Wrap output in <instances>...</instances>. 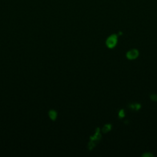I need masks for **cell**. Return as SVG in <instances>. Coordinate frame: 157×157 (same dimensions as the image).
I'll list each match as a JSON object with an SVG mask.
<instances>
[{"label": "cell", "instance_id": "3957f363", "mask_svg": "<svg viewBox=\"0 0 157 157\" xmlns=\"http://www.w3.org/2000/svg\"><path fill=\"white\" fill-rule=\"evenodd\" d=\"M57 116H58V114H57V112L55 110H50L49 111V117L52 121H55L57 118Z\"/></svg>", "mask_w": 157, "mask_h": 157}, {"label": "cell", "instance_id": "6da1fadb", "mask_svg": "<svg viewBox=\"0 0 157 157\" xmlns=\"http://www.w3.org/2000/svg\"><path fill=\"white\" fill-rule=\"evenodd\" d=\"M118 42V36L115 34H112L110 36L108 37L106 41V45L108 48H114L116 46Z\"/></svg>", "mask_w": 157, "mask_h": 157}, {"label": "cell", "instance_id": "7a4b0ae2", "mask_svg": "<svg viewBox=\"0 0 157 157\" xmlns=\"http://www.w3.org/2000/svg\"><path fill=\"white\" fill-rule=\"evenodd\" d=\"M139 52L137 49H131V50L128 51L126 54V58L129 60H135L136 59L139 57Z\"/></svg>", "mask_w": 157, "mask_h": 157}, {"label": "cell", "instance_id": "52a82bcc", "mask_svg": "<svg viewBox=\"0 0 157 157\" xmlns=\"http://www.w3.org/2000/svg\"><path fill=\"white\" fill-rule=\"evenodd\" d=\"M151 100H152L153 101H157V95L155 94H152L150 96Z\"/></svg>", "mask_w": 157, "mask_h": 157}, {"label": "cell", "instance_id": "ba28073f", "mask_svg": "<svg viewBox=\"0 0 157 157\" xmlns=\"http://www.w3.org/2000/svg\"><path fill=\"white\" fill-rule=\"evenodd\" d=\"M152 156V154H149V153H145V154L143 155V156Z\"/></svg>", "mask_w": 157, "mask_h": 157}, {"label": "cell", "instance_id": "5b68a950", "mask_svg": "<svg viewBox=\"0 0 157 157\" xmlns=\"http://www.w3.org/2000/svg\"><path fill=\"white\" fill-rule=\"evenodd\" d=\"M129 107H130V109H132V110H139L140 107H141V105L139 104H130L129 105Z\"/></svg>", "mask_w": 157, "mask_h": 157}, {"label": "cell", "instance_id": "8992f818", "mask_svg": "<svg viewBox=\"0 0 157 157\" xmlns=\"http://www.w3.org/2000/svg\"><path fill=\"white\" fill-rule=\"evenodd\" d=\"M125 117V112L124 110H120L119 112V118H123Z\"/></svg>", "mask_w": 157, "mask_h": 157}, {"label": "cell", "instance_id": "277c9868", "mask_svg": "<svg viewBox=\"0 0 157 157\" xmlns=\"http://www.w3.org/2000/svg\"><path fill=\"white\" fill-rule=\"evenodd\" d=\"M111 129H112V125L109 124H106V125L103 127V129H102V131H103V133H108L109 130H111Z\"/></svg>", "mask_w": 157, "mask_h": 157}]
</instances>
